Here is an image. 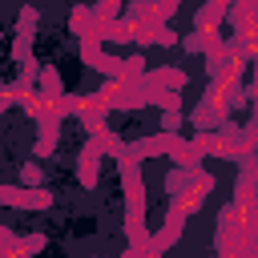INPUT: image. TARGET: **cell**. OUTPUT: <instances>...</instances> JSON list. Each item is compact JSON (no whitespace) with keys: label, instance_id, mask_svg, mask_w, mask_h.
I'll list each match as a JSON object with an SVG mask.
<instances>
[{"label":"cell","instance_id":"obj_1","mask_svg":"<svg viewBox=\"0 0 258 258\" xmlns=\"http://www.w3.org/2000/svg\"><path fill=\"white\" fill-rule=\"evenodd\" d=\"M0 206H12V210H44V206H52V194L48 189H28V185H0Z\"/></svg>","mask_w":258,"mask_h":258},{"label":"cell","instance_id":"obj_2","mask_svg":"<svg viewBox=\"0 0 258 258\" xmlns=\"http://www.w3.org/2000/svg\"><path fill=\"white\" fill-rule=\"evenodd\" d=\"M177 141H181V133H165V129H161V133H153V137H141V141L125 145V149H129L137 161H141V157H169Z\"/></svg>","mask_w":258,"mask_h":258},{"label":"cell","instance_id":"obj_3","mask_svg":"<svg viewBox=\"0 0 258 258\" xmlns=\"http://www.w3.org/2000/svg\"><path fill=\"white\" fill-rule=\"evenodd\" d=\"M36 24H40V16H36V8H20V20H16V44H12V56L24 64L28 60V52H32V36H36Z\"/></svg>","mask_w":258,"mask_h":258},{"label":"cell","instance_id":"obj_4","mask_svg":"<svg viewBox=\"0 0 258 258\" xmlns=\"http://www.w3.org/2000/svg\"><path fill=\"white\" fill-rule=\"evenodd\" d=\"M101 157H105V153H101V145L89 137V141H85V149L77 153V177H81V185H85V189H93V185H97V177H101Z\"/></svg>","mask_w":258,"mask_h":258},{"label":"cell","instance_id":"obj_5","mask_svg":"<svg viewBox=\"0 0 258 258\" xmlns=\"http://www.w3.org/2000/svg\"><path fill=\"white\" fill-rule=\"evenodd\" d=\"M40 93H44V97H52V101H56V97H64V93H60V73H56V64H48V69L40 73Z\"/></svg>","mask_w":258,"mask_h":258},{"label":"cell","instance_id":"obj_6","mask_svg":"<svg viewBox=\"0 0 258 258\" xmlns=\"http://www.w3.org/2000/svg\"><path fill=\"white\" fill-rule=\"evenodd\" d=\"M44 242H48L44 234H20V246H24V254H28V258H32V254H40V250H44Z\"/></svg>","mask_w":258,"mask_h":258},{"label":"cell","instance_id":"obj_7","mask_svg":"<svg viewBox=\"0 0 258 258\" xmlns=\"http://www.w3.org/2000/svg\"><path fill=\"white\" fill-rule=\"evenodd\" d=\"M181 44H185V48H189V52H206V32H202V28H198V32H189V36H185V40H181Z\"/></svg>","mask_w":258,"mask_h":258},{"label":"cell","instance_id":"obj_8","mask_svg":"<svg viewBox=\"0 0 258 258\" xmlns=\"http://www.w3.org/2000/svg\"><path fill=\"white\" fill-rule=\"evenodd\" d=\"M36 181H40V165H24V185L32 189Z\"/></svg>","mask_w":258,"mask_h":258}]
</instances>
